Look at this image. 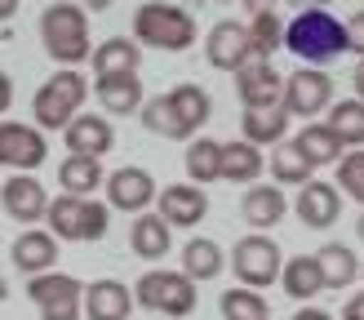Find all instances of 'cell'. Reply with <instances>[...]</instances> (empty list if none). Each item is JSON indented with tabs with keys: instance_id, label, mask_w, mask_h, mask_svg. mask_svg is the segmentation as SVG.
<instances>
[{
	"instance_id": "obj_1",
	"label": "cell",
	"mask_w": 364,
	"mask_h": 320,
	"mask_svg": "<svg viewBox=\"0 0 364 320\" xmlns=\"http://www.w3.org/2000/svg\"><path fill=\"white\" fill-rule=\"evenodd\" d=\"M41 45L58 67H80L94 53V41H89V14L76 5V0H53V5L41 14Z\"/></svg>"
},
{
	"instance_id": "obj_2",
	"label": "cell",
	"mask_w": 364,
	"mask_h": 320,
	"mask_svg": "<svg viewBox=\"0 0 364 320\" xmlns=\"http://www.w3.org/2000/svg\"><path fill=\"white\" fill-rule=\"evenodd\" d=\"M196 18L182 9V5H169V0H147L138 5L134 14V41L138 49H165V53H182L196 45Z\"/></svg>"
},
{
	"instance_id": "obj_3",
	"label": "cell",
	"mask_w": 364,
	"mask_h": 320,
	"mask_svg": "<svg viewBox=\"0 0 364 320\" xmlns=\"http://www.w3.org/2000/svg\"><path fill=\"white\" fill-rule=\"evenodd\" d=\"M284 45L298 53L306 67H324L347 53V31L329 9H302L294 23L284 27Z\"/></svg>"
},
{
	"instance_id": "obj_4",
	"label": "cell",
	"mask_w": 364,
	"mask_h": 320,
	"mask_svg": "<svg viewBox=\"0 0 364 320\" xmlns=\"http://www.w3.org/2000/svg\"><path fill=\"white\" fill-rule=\"evenodd\" d=\"M85 98H89L85 71H80V67H58L41 89H36V98H31V120H36V129H67V124L80 116Z\"/></svg>"
},
{
	"instance_id": "obj_5",
	"label": "cell",
	"mask_w": 364,
	"mask_h": 320,
	"mask_svg": "<svg viewBox=\"0 0 364 320\" xmlns=\"http://www.w3.org/2000/svg\"><path fill=\"white\" fill-rule=\"evenodd\" d=\"M107 205L102 201H85V196H58L45 209V231L53 240H102L107 236Z\"/></svg>"
},
{
	"instance_id": "obj_6",
	"label": "cell",
	"mask_w": 364,
	"mask_h": 320,
	"mask_svg": "<svg viewBox=\"0 0 364 320\" xmlns=\"http://www.w3.org/2000/svg\"><path fill=\"white\" fill-rule=\"evenodd\" d=\"M134 302L147 311H165L169 320H182L196 311V284L182 272H142L134 284Z\"/></svg>"
},
{
	"instance_id": "obj_7",
	"label": "cell",
	"mask_w": 364,
	"mask_h": 320,
	"mask_svg": "<svg viewBox=\"0 0 364 320\" xmlns=\"http://www.w3.org/2000/svg\"><path fill=\"white\" fill-rule=\"evenodd\" d=\"M280 267H284V254H280V245L271 240V236H240L231 249V272L235 280L245 284V289H267V284H276L280 280Z\"/></svg>"
},
{
	"instance_id": "obj_8",
	"label": "cell",
	"mask_w": 364,
	"mask_h": 320,
	"mask_svg": "<svg viewBox=\"0 0 364 320\" xmlns=\"http://www.w3.org/2000/svg\"><path fill=\"white\" fill-rule=\"evenodd\" d=\"M280 107L289 116H302V120L324 116L333 107V76L324 67H298L294 76H284Z\"/></svg>"
},
{
	"instance_id": "obj_9",
	"label": "cell",
	"mask_w": 364,
	"mask_h": 320,
	"mask_svg": "<svg viewBox=\"0 0 364 320\" xmlns=\"http://www.w3.org/2000/svg\"><path fill=\"white\" fill-rule=\"evenodd\" d=\"M27 298L41 307V320H80L85 284L71 272H41L27 280Z\"/></svg>"
},
{
	"instance_id": "obj_10",
	"label": "cell",
	"mask_w": 364,
	"mask_h": 320,
	"mask_svg": "<svg viewBox=\"0 0 364 320\" xmlns=\"http://www.w3.org/2000/svg\"><path fill=\"white\" fill-rule=\"evenodd\" d=\"M49 156V138L45 129L23 120H0V169L14 174H36Z\"/></svg>"
},
{
	"instance_id": "obj_11",
	"label": "cell",
	"mask_w": 364,
	"mask_h": 320,
	"mask_svg": "<svg viewBox=\"0 0 364 320\" xmlns=\"http://www.w3.org/2000/svg\"><path fill=\"white\" fill-rule=\"evenodd\" d=\"M107 205L124 209V213H147L156 205V178L142 165H120L112 178H107Z\"/></svg>"
},
{
	"instance_id": "obj_12",
	"label": "cell",
	"mask_w": 364,
	"mask_h": 320,
	"mask_svg": "<svg viewBox=\"0 0 364 320\" xmlns=\"http://www.w3.org/2000/svg\"><path fill=\"white\" fill-rule=\"evenodd\" d=\"M156 213L165 218V227H200L209 213V196L196 183H169L165 191H156Z\"/></svg>"
},
{
	"instance_id": "obj_13",
	"label": "cell",
	"mask_w": 364,
	"mask_h": 320,
	"mask_svg": "<svg viewBox=\"0 0 364 320\" xmlns=\"http://www.w3.org/2000/svg\"><path fill=\"white\" fill-rule=\"evenodd\" d=\"M0 201H5V213L18 218L23 227L45 223V209H49V191L41 187L36 174H9L5 187H0Z\"/></svg>"
},
{
	"instance_id": "obj_14",
	"label": "cell",
	"mask_w": 364,
	"mask_h": 320,
	"mask_svg": "<svg viewBox=\"0 0 364 320\" xmlns=\"http://www.w3.org/2000/svg\"><path fill=\"white\" fill-rule=\"evenodd\" d=\"M205 58H209V67H218V71H240L253 53H249V31H245V23H235V18H223V23H213V31L205 36Z\"/></svg>"
},
{
	"instance_id": "obj_15",
	"label": "cell",
	"mask_w": 364,
	"mask_h": 320,
	"mask_svg": "<svg viewBox=\"0 0 364 320\" xmlns=\"http://www.w3.org/2000/svg\"><path fill=\"white\" fill-rule=\"evenodd\" d=\"M63 142H67V156H94V160H102L107 151L116 147V129H112V120H107V116L80 112L63 129Z\"/></svg>"
},
{
	"instance_id": "obj_16",
	"label": "cell",
	"mask_w": 364,
	"mask_h": 320,
	"mask_svg": "<svg viewBox=\"0 0 364 320\" xmlns=\"http://www.w3.org/2000/svg\"><path fill=\"white\" fill-rule=\"evenodd\" d=\"M280 94H284V76L271 63L249 58L235 71V98L245 107H271V102H280Z\"/></svg>"
},
{
	"instance_id": "obj_17",
	"label": "cell",
	"mask_w": 364,
	"mask_h": 320,
	"mask_svg": "<svg viewBox=\"0 0 364 320\" xmlns=\"http://www.w3.org/2000/svg\"><path fill=\"white\" fill-rule=\"evenodd\" d=\"M80 316H89V320H129L134 316L129 284H124V280H94V284H85Z\"/></svg>"
},
{
	"instance_id": "obj_18",
	"label": "cell",
	"mask_w": 364,
	"mask_h": 320,
	"mask_svg": "<svg viewBox=\"0 0 364 320\" xmlns=\"http://www.w3.org/2000/svg\"><path fill=\"white\" fill-rule=\"evenodd\" d=\"M294 213L311 227V231H329L338 223L342 213V201H338V187L333 183H320V178H311V183L298 187V201H294Z\"/></svg>"
},
{
	"instance_id": "obj_19",
	"label": "cell",
	"mask_w": 364,
	"mask_h": 320,
	"mask_svg": "<svg viewBox=\"0 0 364 320\" xmlns=\"http://www.w3.org/2000/svg\"><path fill=\"white\" fill-rule=\"evenodd\" d=\"M262 174H267L262 147H253V142H245V138L223 142V156H218V183H245V187H253Z\"/></svg>"
},
{
	"instance_id": "obj_20",
	"label": "cell",
	"mask_w": 364,
	"mask_h": 320,
	"mask_svg": "<svg viewBox=\"0 0 364 320\" xmlns=\"http://www.w3.org/2000/svg\"><path fill=\"white\" fill-rule=\"evenodd\" d=\"M165 102H169V116L178 120L182 138H191V134L200 129V124L209 120V112H213V98H209V89H200V85H191V80L173 85L169 94H165Z\"/></svg>"
},
{
	"instance_id": "obj_21",
	"label": "cell",
	"mask_w": 364,
	"mask_h": 320,
	"mask_svg": "<svg viewBox=\"0 0 364 320\" xmlns=\"http://www.w3.org/2000/svg\"><path fill=\"white\" fill-rule=\"evenodd\" d=\"M9 258H14L18 272H31V276L53 272V262H58V240H53L45 227H23V236L14 240Z\"/></svg>"
},
{
	"instance_id": "obj_22",
	"label": "cell",
	"mask_w": 364,
	"mask_h": 320,
	"mask_svg": "<svg viewBox=\"0 0 364 320\" xmlns=\"http://www.w3.org/2000/svg\"><path fill=\"white\" fill-rule=\"evenodd\" d=\"M94 63V80L102 76H138V63H142V49L134 36H107V41L89 53Z\"/></svg>"
},
{
	"instance_id": "obj_23",
	"label": "cell",
	"mask_w": 364,
	"mask_h": 320,
	"mask_svg": "<svg viewBox=\"0 0 364 320\" xmlns=\"http://www.w3.org/2000/svg\"><path fill=\"white\" fill-rule=\"evenodd\" d=\"M284 213H289V196H284L276 183H253V187L245 191V201H240V218H245L253 231L276 227Z\"/></svg>"
},
{
	"instance_id": "obj_24",
	"label": "cell",
	"mask_w": 364,
	"mask_h": 320,
	"mask_svg": "<svg viewBox=\"0 0 364 320\" xmlns=\"http://www.w3.org/2000/svg\"><path fill=\"white\" fill-rule=\"evenodd\" d=\"M311 258H316V267H320L324 289H347V284H355V280H360V258H355V249H347L342 240L320 245Z\"/></svg>"
},
{
	"instance_id": "obj_25",
	"label": "cell",
	"mask_w": 364,
	"mask_h": 320,
	"mask_svg": "<svg viewBox=\"0 0 364 320\" xmlns=\"http://www.w3.org/2000/svg\"><path fill=\"white\" fill-rule=\"evenodd\" d=\"M284 129H289V112L280 102L271 107H245V120H240V134L253 147H276L284 142Z\"/></svg>"
},
{
	"instance_id": "obj_26",
	"label": "cell",
	"mask_w": 364,
	"mask_h": 320,
	"mask_svg": "<svg viewBox=\"0 0 364 320\" xmlns=\"http://www.w3.org/2000/svg\"><path fill=\"white\" fill-rule=\"evenodd\" d=\"M294 151H298L311 169H320V165H338L347 147L338 142V134L329 129V124L306 120V129H298V138H294Z\"/></svg>"
},
{
	"instance_id": "obj_27",
	"label": "cell",
	"mask_w": 364,
	"mask_h": 320,
	"mask_svg": "<svg viewBox=\"0 0 364 320\" xmlns=\"http://www.w3.org/2000/svg\"><path fill=\"white\" fill-rule=\"evenodd\" d=\"M94 89H98V102H102L107 116H134L147 102L138 76H102V80H94Z\"/></svg>"
},
{
	"instance_id": "obj_28",
	"label": "cell",
	"mask_w": 364,
	"mask_h": 320,
	"mask_svg": "<svg viewBox=\"0 0 364 320\" xmlns=\"http://www.w3.org/2000/svg\"><path fill=\"white\" fill-rule=\"evenodd\" d=\"M169 245H173V236H169L165 218H160V213H138L134 227H129V249L142 262H160L169 254Z\"/></svg>"
},
{
	"instance_id": "obj_29",
	"label": "cell",
	"mask_w": 364,
	"mask_h": 320,
	"mask_svg": "<svg viewBox=\"0 0 364 320\" xmlns=\"http://www.w3.org/2000/svg\"><path fill=\"white\" fill-rule=\"evenodd\" d=\"M223 262H227L223 245L209 240V236H196V240H187V249H182V276H187L191 284L223 276Z\"/></svg>"
},
{
	"instance_id": "obj_30",
	"label": "cell",
	"mask_w": 364,
	"mask_h": 320,
	"mask_svg": "<svg viewBox=\"0 0 364 320\" xmlns=\"http://www.w3.org/2000/svg\"><path fill=\"white\" fill-rule=\"evenodd\" d=\"M280 289L294 298V302H311L320 289H324V280H320V267L311 254H298V258H289L280 267Z\"/></svg>"
},
{
	"instance_id": "obj_31",
	"label": "cell",
	"mask_w": 364,
	"mask_h": 320,
	"mask_svg": "<svg viewBox=\"0 0 364 320\" xmlns=\"http://www.w3.org/2000/svg\"><path fill=\"white\" fill-rule=\"evenodd\" d=\"M267 169H271V178H276V187H302V183L316 178V169L294 151V142H276L271 156H267Z\"/></svg>"
},
{
	"instance_id": "obj_32",
	"label": "cell",
	"mask_w": 364,
	"mask_h": 320,
	"mask_svg": "<svg viewBox=\"0 0 364 320\" xmlns=\"http://www.w3.org/2000/svg\"><path fill=\"white\" fill-rule=\"evenodd\" d=\"M98 183H102V165L94 156H67L58 165V187L67 196H89L98 191Z\"/></svg>"
},
{
	"instance_id": "obj_33",
	"label": "cell",
	"mask_w": 364,
	"mask_h": 320,
	"mask_svg": "<svg viewBox=\"0 0 364 320\" xmlns=\"http://www.w3.org/2000/svg\"><path fill=\"white\" fill-rule=\"evenodd\" d=\"M329 129L338 134L342 147H364V102L360 98H342L329 107Z\"/></svg>"
},
{
	"instance_id": "obj_34",
	"label": "cell",
	"mask_w": 364,
	"mask_h": 320,
	"mask_svg": "<svg viewBox=\"0 0 364 320\" xmlns=\"http://www.w3.org/2000/svg\"><path fill=\"white\" fill-rule=\"evenodd\" d=\"M245 31H249V53H253V58H262V63H271V58H276V49L284 45V27H280L276 9L249 18Z\"/></svg>"
},
{
	"instance_id": "obj_35",
	"label": "cell",
	"mask_w": 364,
	"mask_h": 320,
	"mask_svg": "<svg viewBox=\"0 0 364 320\" xmlns=\"http://www.w3.org/2000/svg\"><path fill=\"white\" fill-rule=\"evenodd\" d=\"M218 156H223V142H213V138H191L187 142V178L196 187L218 183Z\"/></svg>"
},
{
	"instance_id": "obj_36",
	"label": "cell",
	"mask_w": 364,
	"mask_h": 320,
	"mask_svg": "<svg viewBox=\"0 0 364 320\" xmlns=\"http://www.w3.org/2000/svg\"><path fill=\"white\" fill-rule=\"evenodd\" d=\"M218 307H223V320H271V307L258 289H245V284H235L218 298Z\"/></svg>"
},
{
	"instance_id": "obj_37",
	"label": "cell",
	"mask_w": 364,
	"mask_h": 320,
	"mask_svg": "<svg viewBox=\"0 0 364 320\" xmlns=\"http://www.w3.org/2000/svg\"><path fill=\"white\" fill-rule=\"evenodd\" d=\"M142 129H151L156 138H173V142H187L182 138V129H178V120L169 116V102H165V94H156V98H147L142 102Z\"/></svg>"
},
{
	"instance_id": "obj_38",
	"label": "cell",
	"mask_w": 364,
	"mask_h": 320,
	"mask_svg": "<svg viewBox=\"0 0 364 320\" xmlns=\"http://www.w3.org/2000/svg\"><path fill=\"white\" fill-rule=\"evenodd\" d=\"M333 169H338V183H333V187H338V191H347L351 201H360V205H364V147L347 151Z\"/></svg>"
},
{
	"instance_id": "obj_39",
	"label": "cell",
	"mask_w": 364,
	"mask_h": 320,
	"mask_svg": "<svg viewBox=\"0 0 364 320\" xmlns=\"http://www.w3.org/2000/svg\"><path fill=\"white\" fill-rule=\"evenodd\" d=\"M342 31H347V49L355 58H364V9H355L347 23H342Z\"/></svg>"
},
{
	"instance_id": "obj_40",
	"label": "cell",
	"mask_w": 364,
	"mask_h": 320,
	"mask_svg": "<svg viewBox=\"0 0 364 320\" xmlns=\"http://www.w3.org/2000/svg\"><path fill=\"white\" fill-rule=\"evenodd\" d=\"M342 320H364V289L347 298V307H342Z\"/></svg>"
},
{
	"instance_id": "obj_41",
	"label": "cell",
	"mask_w": 364,
	"mask_h": 320,
	"mask_svg": "<svg viewBox=\"0 0 364 320\" xmlns=\"http://www.w3.org/2000/svg\"><path fill=\"white\" fill-rule=\"evenodd\" d=\"M9 102H14V80L5 76V71H0V116L9 112Z\"/></svg>"
},
{
	"instance_id": "obj_42",
	"label": "cell",
	"mask_w": 364,
	"mask_h": 320,
	"mask_svg": "<svg viewBox=\"0 0 364 320\" xmlns=\"http://www.w3.org/2000/svg\"><path fill=\"white\" fill-rule=\"evenodd\" d=\"M240 5H245L249 18H258V14H271V9H276V0H240Z\"/></svg>"
},
{
	"instance_id": "obj_43",
	"label": "cell",
	"mask_w": 364,
	"mask_h": 320,
	"mask_svg": "<svg viewBox=\"0 0 364 320\" xmlns=\"http://www.w3.org/2000/svg\"><path fill=\"white\" fill-rule=\"evenodd\" d=\"M294 320H333L329 311H324V307H298V316Z\"/></svg>"
},
{
	"instance_id": "obj_44",
	"label": "cell",
	"mask_w": 364,
	"mask_h": 320,
	"mask_svg": "<svg viewBox=\"0 0 364 320\" xmlns=\"http://www.w3.org/2000/svg\"><path fill=\"white\" fill-rule=\"evenodd\" d=\"M76 5L85 14H107V9H112V0H76Z\"/></svg>"
},
{
	"instance_id": "obj_45",
	"label": "cell",
	"mask_w": 364,
	"mask_h": 320,
	"mask_svg": "<svg viewBox=\"0 0 364 320\" xmlns=\"http://www.w3.org/2000/svg\"><path fill=\"white\" fill-rule=\"evenodd\" d=\"M289 5H294V9L302 14V9H329L333 0H289Z\"/></svg>"
},
{
	"instance_id": "obj_46",
	"label": "cell",
	"mask_w": 364,
	"mask_h": 320,
	"mask_svg": "<svg viewBox=\"0 0 364 320\" xmlns=\"http://www.w3.org/2000/svg\"><path fill=\"white\" fill-rule=\"evenodd\" d=\"M14 14H18V0H0V23H9Z\"/></svg>"
},
{
	"instance_id": "obj_47",
	"label": "cell",
	"mask_w": 364,
	"mask_h": 320,
	"mask_svg": "<svg viewBox=\"0 0 364 320\" xmlns=\"http://www.w3.org/2000/svg\"><path fill=\"white\" fill-rule=\"evenodd\" d=\"M355 94H360V102H364V58L355 63Z\"/></svg>"
},
{
	"instance_id": "obj_48",
	"label": "cell",
	"mask_w": 364,
	"mask_h": 320,
	"mask_svg": "<svg viewBox=\"0 0 364 320\" xmlns=\"http://www.w3.org/2000/svg\"><path fill=\"white\" fill-rule=\"evenodd\" d=\"M9 298V284H5V276H0V302H5Z\"/></svg>"
},
{
	"instance_id": "obj_49",
	"label": "cell",
	"mask_w": 364,
	"mask_h": 320,
	"mask_svg": "<svg viewBox=\"0 0 364 320\" xmlns=\"http://www.w3.org/2000/svg\"><path fill=\"white\" fill-rule=\"evenodd\" d=\"M355 236H360V240H364V213H360V223H355Z\"/></svg>"
},
{
	"instance_id": "obj_50",
	"label": "cell",
	"mask_w": 364,
	"mask_h": 320,
	"mask_svg": "<svg viewBox=\"0 0 364 320\" xmlns=\"http://www.w3.org/2000/svg\"><path fill=\"white\" fill-rule=\"evenodd\" d=\"M360 276H364V262H360Z\"/></svg>"
},
{
	"instance_id": "obj_51",
	"label": "cell",
	"mask_w": 364,
	"mask_h": 320,
	"mask_svg": "<svg viewBox=\"0 0 364 320\" xmlns=\"http://www.w3.org/2000/svg\"><path fill=\"white\" fill-rule=\"evenodd\" d=\"M218 5H227V0H218Z\"/></svg>"
},
{
	"instance_id": "obj_52",
	"label": "cell",
	"mask_w": 364,
	"mask_h": 320,
	"mask_svg": "<svg viewBox=\"0 0 364 320\" xmlns=\"http://www.w3.org/2000/svg\"><path fill=\"white\" fill-rule=\"evenodd\" d=\"M169 5H178V0H169Z\"/></svg>"
}]
</instances>
